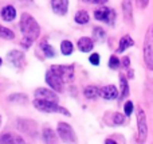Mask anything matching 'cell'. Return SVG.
Masks as SVG:
<instances>
[{
  "instance_id": "obj_22",
  "label": "cell",
  "mask_w": 153,
  "mask_h": 144,
  "mask_svg": "<svg viewBox=\"0 0 153 144\" xmlns=\"http://www.w3.org/2000/svg\"><path fill=\"white\" fill-rule=\"evenodd\" d=\"M43 139H45V142H46V143H54V142L56 140V137H55V132H54L51 128L46 127V128L43 129Z\"/></svg>"
},
{
  "instance_id": "obj_6",
  "label": "cell",
  "mask_w": 153,
  "mask_h": 144,
  "mask_svg": "<svg viewBox=\"0 0 153 144\" xmlns=\"http://www.w3.org/2000/svg\"><path fill=\"white\" fill-rule=\"evenodd\" d=\"M56 134H58L59 137L66 143L76 142L74 129L71 128V125H69V124H66V123H59L58 124V127H56Z\"/></svg>"
},
{
  "instance_id": "obj_2",
  "label": "cell",
  "mask_w": 153,
  "mask_h": 144,
  "mask_svg": "<svg viewBox=\"0 0 153 144\" xmlns=\"http://www.w3.org/2000/svg\"><path fill=\"white\" fill-rule=\"evenodd\" d=\"M34 107L36 108L38 110H40V112H46V113H61V115L70 116V112L66 109V108L61 107V105H58V102L50 101V100L35 98Z\"/></svg>"
},
{
  "instance_id": "obj_31",
  "label": "cell",
  "mask_w": 153,
  "mask_h": 144,
  "mask_svg": "<svg viewBox=\"0 0 153 144\" xmlns=\"http://www.w3.org/2000/svg\"><path fill=\"white\" fill-rule=\"evenodd\" d=\"M89 61H90V63L94 65V66L100 65V54H97V53L91 54V55H90V58H89Z\"/></svg>"
},
{
  "instance_id": "obj_26",
  "label": "cell",
  "mask_w": 153,
  "mask_h": 144,
  "mask_svg": "<svg viewBox=\"0 0 153 144\" xmlns=\"http://www.w3.org/2000/svg\"><path fill=\"white\" fill-rule=\"evenodd\" d=\"M0 38L7 39V40H11V39H13V38H15V34H13L12 30L7 28V27L0 26Z\"/></svg>"
},
{
  "instance_id": "obj_35",
  "label": "cell",
  "mask_w": 153,
  "mask_h": 144,
  "mask_svg": "<svg viewBox=\"0 0 153 144\" xmlns=\"http://www.w3.org/2000/svg\"><path fill=\"white\" fill-rule=\"evenodd\" d=\"M128 75H129L130 80H133V77H134V74H133V70H129V72H128Z\"/></svg>"
},
{
  "instance_id": "obj_4",
  "label": "cell",
  "mask_w": 153,
  "mask_h": 144,
  "mask_svg": "<svg viewBox=\"0 0 153 144\" xmlns=\"http://www.w3.org/2000/svg\"><path fill=\"white\" fill-rule=\"evenodd\" d=\"M136 115H137V132H138L137 140L140 143H145L146 136H148V125H146L145 112H144V109L141 107H138L136 109Z\"/></svg>"
},
{
  "instance_id": "obj_32",
  "label": "cell",
  "mask_w": 153,
  "mask_h": 144,
  "mask_svg": "<svg viewBox=\"0 0 153 144\" xmlns=\"http://www.w3.org/2000/svg\"><path fill=\"white\" fill-rule=\"evenodd\" d=\"M136 4L138 8H146L149 4V0H136Z\"/></svg>"
},
{
  "instance_id": "obj_37",
  "label": "cell",
  "mask_w": 153,
  "mask_h": 144,
  "mask_svg": "<svg viewBox=\"0 0 153 144\" xmlns=\"http://www.w3.org/2000/svg\"><path fill=\"white\" fill-rule=\"evenodd\" d=\"M0 123H1V116H0Z\"/></svg>"
},
{
  "instance_id": "obj_18",
  "label": "cell",
  "mask_w": 153,
  "mask_h": 144,
  "mask_svg": "<svg viewBox=\"0 0 153 144\" xmlns=\"http://www.w3.org/2000/svg\"><path fill=\"white\" fill-rule=\"evenodd\" d=\"M120 90H121V94H120V98H125V97L129 94V86H128V80L124 74L120 75Z\"/></svg>"
},
{
  "instance_id": "obj_21",
  "label": "cell",
  "mask_w": 153,
  "mask_h": 144,
  "mask_svg": "<svg viewBox=\"0 0 153 144\" xmlns=\"http://www.w3.org/2000/svg\"><path fill=\"white\" fill-rule=\"evenodd\" d=\"M23 143L24 140L19 136H12L11 134H4L0 136V143Z\"/></svg>"
},
{
  "instance_id": "obj_15",
  "label": "cell",
  "mask_w": 153,
  "mask_h": 144,
  "mask_svg": "<svg viewBox=\"0 0 153 144\" xmlns=\"http://www.w3.org/2000/svg\"><path fill=\"white\" fill-rule=\"evenodd\" d=\"M145 90H144V98H145V102L148 105H151V102L153 101V80L151 78H146L145 82Z\"/></svg>"
},
{
  "instance_id": "obj_7",
  "label": "cell",
  "mask_w": 153,
  "mask_h": 144,
  "mask_svg": "<svg viewBox=\"0 0 153 144\" xmlns=\"http://www.w3.org/2000/svg\"><path fill=\"white\" fill-rule=\"evenodd\" d=\"M46 82L48 84V86H50L53 90L55 92H63V85H65V81L62 80L61 77H59L58 74H56L54 70H48L47 73H46Z\"/></svg>"
},
{
  "instance_id": "obj_36",
  "label": "cell",
  "mask_w": 153,
  "mask_h": 144,
  "mask_svg": "<svg viewBox=\"0 0 153 144\" xmlns=\"http://www.w3.org/2000/svg\"><path fill=\"white\" fill-rule=\"evenodd\" d=\"M0 66H1V58H0Z\"/></svg>"
},
{
  "instance_id": "obj_33",
  "label": "cell",
  "mask_w": 153,
  "mask_h": 144,
  "mask_svg": "<svg viewBox=\"0 0 153 144\" xmlns=\"http://www.w3.org/2000/svg\"><path fill=\"white\" fill-rule=\"evenodd\" d=\"M83 1L87 3H93V4H105L108 0H83Z\"/></svg>"
},
{
  "instance_id": "obj_17",
  "label": "cell",
  "mask_w": 153,
  "mask_h": 144,
  "mask_svg": "<svg viewBox=\"0 0 153 144\" xmlns=\"http://www.w3.org/2000/svg\"><path fill=\"white\" fill-rule=\"evenodd\" d=\"M1 18L4 19L5 22H11L16 18V10L12 7V5H7L1 10Z\"/></svg>"
},
{
  "instance_id": "obj_11",
  "label": "cell",
  "mask_w": 153,
  "mask_h": 144,
  "mask_svg": "<svg viewBox=\"0 0 153 144\" xmlns=\"http://www.w3.org/2000/svg\"><path fill=\"white\" fill-rule=\"evenodd\" d=\"M35 98H43V100H50V101H55L58 102L59 98L55 94L54 90H50V89H45V88H39L35 92Z\"/></svg>"
},
{
  "instance_id": "obj_5",
  "label": "cell",
  "mask_w": 153,
  "mask_h": 144,
  "mask_svg": "<svg viewBox=\"0 0 153 144\" xmlns=\"http://www.w3.org/2000/svg\"><path fill=\"white\" fill-rule=\"evenodd\" d=\"M50 69L54 70L65 82H73V80H74V67H73V65H56V66H51Z\"/></svg>"
},
{
  "instance_id": "obj_16",
  "label": "cell",
  "mask_w": 153,
  "mask_h": 144,
  "mask_svg": "<svg viewBox=\"0 0 153 144\" xmlns=\"http://www.w3.org/2000/svg\"><path fill=\"white\" fill-rule=\"evenodd\" d=\"M134 45V40L132 39V37L129 35H124V37L120 39V43H118V48H117V53H124L126 48L132 47Z\"/></svg>"
},
{
  "instance_id": "obj_10",
  "label": "cell",
  "mask_w": 153,
  "mask_h": 144,
  "mask_svg": "<svg viewBox=\"0 0 153 144\" xmlns=\"http://www.w3.org/2000/svg\"><path fill=\"white\" fill-rule=\"evenodd\" d=\"M7 59L10 63H12L15 67L20 69L22 65H23V61H24V54L19 50H12L7 54Z\"/></svg>"
},
{
  "instance_id": "obj_23",
  "label": "cell",
  "mask_w": 153,
  "mask_h": 144,
  "mask_svg": "<svg viewBox=\"0 0 153 144\" xmlns=\"http://www.w3.org/2000/svg\"><path fill=\"white\" fill-rule=\"evenodd\" d=\"M75 22L76 23H79V24H86L87 22H89V13H87V11H83V10H81V11H78L76 12V15H75Z\"/></svg>"
},
{
  "instance_id": "obj_8",
  "label": "cell",
  "mask_w": 153,
  "mask_h": 144,
  "mask_svg": "<svg viewBox=\"0 0 153 144\" xmlns=\"http://www.w3.org/2000/svg\"><path fill=\"white\" fill-rule=\"evenodd\" d=\"M94 18L97 19V20L105 22V23H109V24H113V20H114V18H116V13H114V11L111 10V8L102 5V7H100V8L95 10Z\"/></svg>"
},
{
  "instance_id": "obj_28",
  "label": "cell",
  "mask_w": 153,
  "mask_h": 144,
  "mask_svg": "<svg viewBox=\"0 0 153 144\" xmlns=\"http://www.w3.org/2000/svg\"><path fill=\"white\" fill-rule=\"evenodd\" d=\"M133 109H134V105H133V102L130 101H126L124 105V112H125V116H130L133 113Z\"/></svg>"
},
{
  "instance_id": "obj_1",
  "label": "cell",
  "mask_w": 153,
  "mask_h": 144,
  "mask_svg": "<svg viewBox=\"0 0 153 144\" xmlns=\"http://www.w3.org/2000/svg\"><path fill=\"white\" fill-rule=\"evenodd\" d=\"M20 30L23 34V39H22V45L23 47L28 48L32 45L35 39H38L40 34V27L38 22L32 18L30 13L24 12L20 18Z\"/></svg>"
},
{
  "instance_id": "obj_24",
  "label": "cell",
  "mask_w": 153,
  "mask_h": 144,
  "mask_svg": "<svg viewBox=\"0 0 153 144\" xmlns=\"http://www.w3.org/2000/svg\"><path fill=\"white\" fill-rule=\"evenodd\" d=\"M61 51L63 55H70V54L74 51V47H73V43L70 40H63L61 43Z\"/></svg>"
},
{
  "instance_id": "obj_19",
  "label": "cell",
  "mask_w": 153,
  "mask_h": 144,
  "mask_svg": "<svg viewBox=\"0 0 153 144\" xmlns=\"http://www.w3.org/2000/svg\"><path fill=\"white\" fill-rule=\"evenodd\" d=\"M8 101L13 102V104H26L28 101V97L23 93H13L8 97Z\"/></svg>"
},
{
  "instance_id": "obj_25",
  "label": "cell",
  "mask_w": 153,
  "mask_h": 144,
  "mask_svg": "<svg viewBox=\"0 0 153 144\" xmlns=\"http://www.w3.org/2000/svg\"><path fill=\"white\" fill-rule=\"evenodd\" d=\"M40 47H42L43 53H45V55L47 57V58H54V57H55V50H54V48L51 47V46L48 45L46 40H45V42H42Z\"/></svg>"
},
{
  "instance_id": "obj_34",
  "label": "cell",
  "mask_w": 153,
  "mask_h": 144,
  "mask_svg": "<svg viewBox=\"0 0 153 144\" xmlns=\"http://www.w3.org/2000/svg\"><path fill=\"white\" fill-rule=\"evenodd\" d=\"M124 66L126 67V69H129V58H125L124 59Z\"/></svg>"
},
{
  "instance_id": "obj_27",
  "label": "cell",
  "mask_w": 153,
  "mask_h": 144,
  "mask_svg": "<svg viewBox=\"0 0 153 144\" xmlns=\"http://www.w3.org/2000/svg\"><path fill=\"white\" fill-rule=\"evenodd\" d=\"M93 35H94L97 42H103V40L106 39V32L103 31V28H101V27H95V28L93 30Z\"/></svg>"
},
{
  "instance_id": "obj_14",
  "label": "cell",
  "mask_w": 153,
  "mask_h": 144,
  "mask_svg": "<svg viewBox=\"0 0 153 144\" xmlns=\"http://www.w3.org/2000/svg\"><path fill=\"white\" fill-rule=\"evenodd\" d=\"M94 47V42H93L91 38H87V37H82L79 38L78 40V48L83 53H89V51L93 50Z\"/></svg>"
},
{
  "instance_id": "obj_29",
  "label": "cell",
  "mask_w": 153,
  "mask_h": 144,
  "mask_svg": "<svg viewBox=\"0 0 153 144\" xmlns=\"http://www.w3.org/2000/svg\"><path fill=\"white\" fill-rule=\"evenodd\" d=\"M113 123L116 124V125H122V124L125 123V116L120 115V113H116V115L113 116Z\"/></svg>"
},
{
  "instance_id": "obj_9",
  "label": "cell",
  "mask_w": 153,
  "mask_h": 144,
  "mask_svg": "<svg viewBox=\"0 0 153 144\" xmlns=\"http://www.w3.org/2000/svg\"><path fill=\"white\" fill-rule=\"evenodd\" d=\"M51 8L56 15H66L69 10V0H51Z\"/></svg>"
},
{
  "instance_id": "obj_20",
  "label": "cell",
  "mask_w": 153,
  "mask_h": 144,
  "mask_svg": "<svg viewBox=\"0 0 153 144\" xmlns=\"http://www.w3.org/2000/svg\"><path fill=\"white\" fill-rule=\"evenodd\" d=\"M83 94H85V97H86V98L94 100V98H97V96H100V89H98L97 86L90 85V86H87V88H85Z\"/></svg>"
},
{
  "instance_id": "obj_13",
  "label": "cell",
  "mask_w": 153,
  "mask_h": 144,
  "mask_svg": "<svg viewBox=\"0 0 153 144\" xmlns=\"http://www.w3.org/2000/svg\"><path fill=\"white\" fill-rule=\"evenodd\" d=\"M122 12H124V20L126 23L133 22V3L132 0H124L122 1Z\"/></svg>"
},
{
  "instance_id": "obj_3",
  "label": "cell",
  "mask_w": 153,
  "mask_h": 144,
  "mask_svg": "<svg viewBox=\"0 0 153 144\" xmlns=\"http://www.w3.org/2000/svg\"><path fill=\"white\" fill-rule=\"evenodd\" d=\"M144 62L148 70L153 72V32L152 28H148L144 39Z\"/></svg>"
},
{
  "instance_id": "obj_12",
  "label": "cell",
  "mask_w": 153,
  "mask_h": 144,
  "mask_svg": "<svg viewBox=\"0 0 153 144\" xmlns=\"http://www.w3.org/2000/svg\"><path fill=\"white\" fill-rule=\"evenodd\" d=\"M100 96L105 100H116L118 97V90L114 85H106L100 90Z\"/></svg>"
},
{
  "instance_id": "obj_38",
  "label": "cell",
  "mask_w": 153,
  "mask_h": 144,
  "mask_svg": "<svg viewBox=\"0 0 153 144\" xmlns=\"http://www.w3.org/2000/svg\"><path fill=\"white\" fill-rule=\"evenodd\" d=\"M152 32H153V27H152Z\"/></svg>"
},
{
  "instance_id": "obj_30",
  "label": "cell",
  "mask_w": 153,
  "mask_h": 144,
  "mask_svg": "<svg viewBox=\"0 0 153 144\" xmlns=\"http://www.w3.org/2000/svg\"><path fill=\"white\" fill-rule=\"evenodd\" d=\"M118 66H120V59L116 55H111L110 59H109V67L110 69H117Z\"/></svg>"
}]
</instances>
